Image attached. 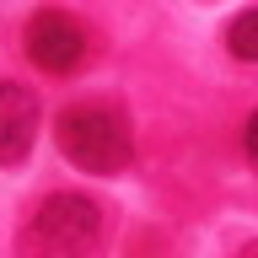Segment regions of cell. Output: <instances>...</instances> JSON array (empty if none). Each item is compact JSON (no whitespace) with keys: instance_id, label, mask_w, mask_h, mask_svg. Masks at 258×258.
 <instances>
[{"instance_id":"5","label":"cell","mask_w":258,"mask_h":258,"mask_svg":"<svg viewBox=\"0 0 258 258\" xmlns=\"http://www.w3.org/2000/svg\"><path fill=\"white\" fill-rule=\"evenodd\" d=\"M226 48H231V59L258 64V6L253 11H237L226 22Z\"/></svg>"},{"instance_id":"2","label":"cell","mask_w":258,"mask_h":258,"mask_svg":"<svg viewBox=\"0 0 258 258\" xmlns=\"http://www.w3.org/2000/svg\"><path fill=\"white\" fill-rule=\"evenodd\" d=\"M102 205L86 194H48L16 231V258H92L102 242Z\"/></svg>"},{"instance_id":"4","label":"cell","mask_w":258,"mask_h":258,"mask_svg":"<svg viewBox=\"0 0 258 258\" xmlns=\"http://www.w3.org/2000/svg\"><path fill=\"white\" fill-rule=\"evenodd\" d=\"M38 140V92L22 81H0V167H22Z\"/></svg>"},{"instance_id":"3","label":"cell","mask_w":258,"mask_h":258,"mask_svg":"<svg viewBox=\"0 0 258 258\" xmlns=\"http://www.w3.org/2000/svg\"><path fill=\"white\" fill-rule=\"evenodd\" d=\"M22 43H27V59L43 70V76H70V70H81L86 64V48H92V38H86V27H81L70 11H32L27 16V32H22Z\"/></svg>"},{"instance_id":"6","label":"cell","mask_w":258,"mask_h":258,"mask_svg":"<svg viewBox=\"0 0 258 258\" xmlns=\"http://www.w3.org/2000/svg\"><path fill=\"white\" fill-rule=\"evenodd\" d=\"M242 145H247V156L258 161V113H253V118H247V129H242Z\"/></svg>"},{"instance_id":"7","label":"cell","mask_w":258,"mask_h":258,"mask_svg":"<svg viewBox=\"0 0 258 258\" xmlns=\"http://www.w3.org/2000/svg\"><path fill=\"white\" fill-rule=\"evenodd\" d=\"M237 258H258V237H253V242H242V247H237Z\"/></svg>"},{"instance_id":"1","label":"cell","mask_w":258,"mask_h":258,"mask_svg":"<svg viewBox=\"0 0 258 258\" xmlns=\"http://www.w3.org/2000/svg\"><path fill=\"white\" fill-rule=\"evenodd\" d=\"M54 145L64 151L70 167L81 172H97V177H113L135 161V129L118 108L108 102H76L54 118Z\"/></svg>"}]
</instances>
